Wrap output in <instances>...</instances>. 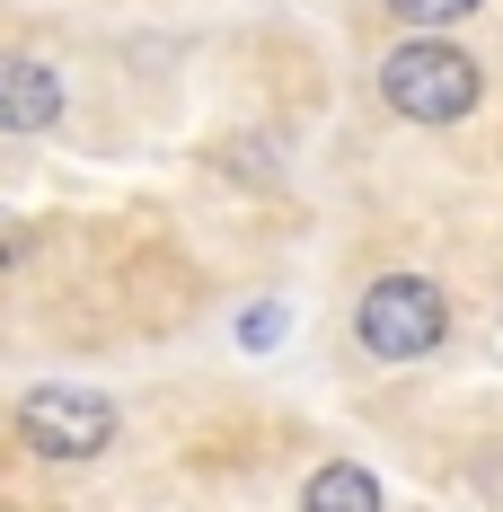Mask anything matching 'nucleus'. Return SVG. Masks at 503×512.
Masks as SVG:
<instances>
[{
  "label": "nucleus",
  "instance_id": "nucleus-1",
  "mask_svg": "<svg viewBox=\"0 0 503 512\" xmlns=\"http://www.w3.org/2000/svg\"><path fill=\"white\" fill-rule=\"evenodd\" d=\"M477 98H486V71L451 36H406L380 62V106L406 124H459V115H477Z\"/></svg>",
  "mask_w": 503,
  "mask_h": 512
},
{
  "label": "nucleus",
  "instance_id": "nucleus-2",
  "mask_svg": "<svg viewBox=\"0 0 503 512\" xmlns=\"http://www.w3.org/2000/svg\"><path fill=\"white\" fill-rule=\"evenodd\" d=\"M442 336H451V301H442V283H424V274H380V283L353 301V345L371 362H424Z\"/></svg>",
  "mask_w": 503,
  "mask_h": 512
},
{
  "label": "nucleus",
  "instance_id": "nucleus-3",
  "mask_svg": "<svg viewBox=\"0 0 503 512\" xmlns=\"http://www.w3.org/2000/svg\"><path fill=\"white\" fill-rule=\"evenodd\" d=\"M18 442H27V451H45V460H98L106 442H115V398L45 380V389H27V398H18Z\"/></svg>",
  "mask_w": 503,
  "mask_h": 512
},
{
  "label": "nucleus",
  "instance_id": "nucleus-4",
  "mask_svg": "<svg viewBox=\"0 0 503 512\" xmlns=\"http://www.w3.org/2000/svg\"><path fill=\"white\" fill-rule=\"evenodd\" d=\"M62 124V80H53L45 53H0V133H45Z\"/></svg>",
  "mask_w": 503,
  "mask_h": 512
},
{
  "label": "nucleus",
  "instance_id": "nucleus-5",
  "mask_svg": "<svg viewBox=\"0 0 503 512\" xmlns=\"http://www.w3.org/2000/svg\"><path fill=\"white\" fill-rule=\"evenodd\" d=\"M301 512H380V486H371V468L327 460V468L301 486Z\"/></svg>",
  "mask_w": 503,
  "mask_h": 512
},
{
  "label": "nucleus",
  "instance_id": "nucleus-6",
  "mask_svg": "<svg viewBox=\"0 0 503 512\" xmlns=\"http://www.w3.org/2000/svg\"><path fill=\"white\" fill-rule=\"evenodd\" d=\"M468 9H477V0H389V18H406L415 36H442V27L468 18Z\"/></svg>",
  "mask_w": 503,
  "mask_h": 512
},
{
  "label": "nucleus",
  "instance_id": "nucleus-7",
  "mask_svg": "<svg viewBox=\"0 0 503 512\" xmlns=\"http://www.w3.org/2000/svg\"><path fill=\"white\" fill-rule=\"evenodd\" d=\"M9 265H27V221H18V212H0V274H9Z\"/></svg>",
  "mask_w": 503,
  "mask_h": 512
},
{
  "label": "nucleus",
  "instance_id": "nucleus-8",
  "mask_svg": "<svg viewBox=\"0 0 503 512\" xmlns=\"http://www.w3.org/2000/svg\"><path fill=\"white\" fill-rule=\"evenodd\" d=\"M283 336V309H248V345H274Z\"/></svg>",
  "mask_w": 503,
  "mask_h": 512
}]
</instances>
